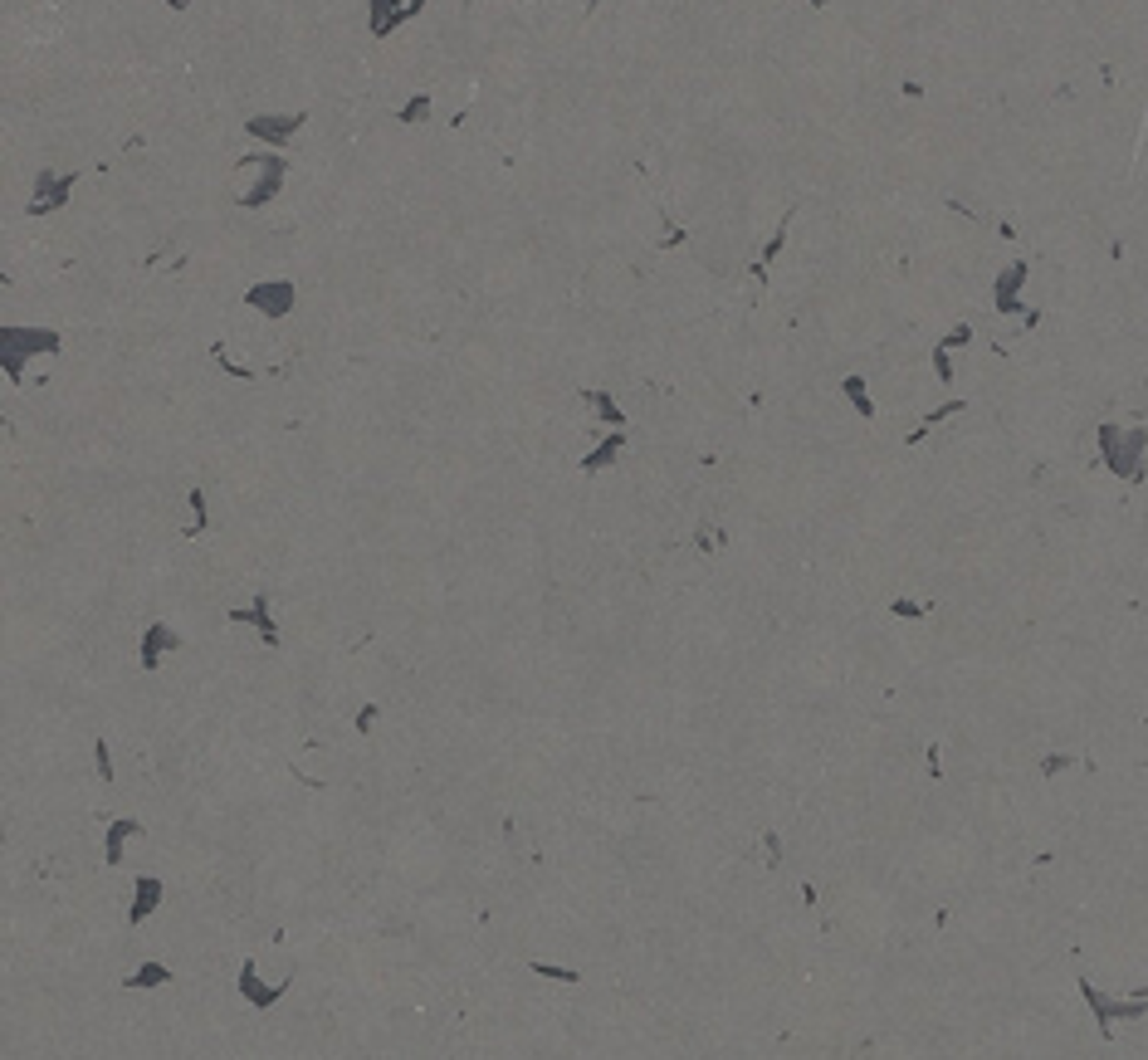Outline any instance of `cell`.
<instances>
[{
  "label": "cell",
  "mask_w": 1148,
  "mask_h": 1060,
  "mask_svg": "<svg viewBox=\"0 0 1148 1060\" xmlns=\"http://www.w3.org/2000/svg\"><path fill=\"white\" fill-rule=\"evenodd\" d=\"M235 176H255L245 191H235V201L245 211H259V206H269L274 196H279V186H284V176H288V162L279 152H245L235 162Z\"/></svg>",
  "instance_id": "6da1fadb"
},
{
  "label": "cell",
  "mask_w": 1148,
  "mask_h": 1060,
  "mask_svg": "<svg viewBox=\"0 0 1148 1060\" xmlns=\"http://www.w3.org/2000/svg\"><path fill=\"white\" fill-rule=\"evenodd\" d=\"M225 616H230V621L255 625V631H259V641L269 645V650H279V625H274V611H269V596H264V592H259L255 601H249L245 611H225Z\"/></svg>",
  "instance_id": "9c48e42d"
},
{
  "label": "cell",
  "mask_w": 1148,
  "mask_h": 1060,
  "mask_svg": "<svg viewBox=\"0 0 1148 1060\" xmlns=\"http://www.w3.org/2000/svg\"><path fill=\"white\" fill-rule=\"evenodd\" d=\"M787 230H792V211L782 215V220H777V230H772V239H767L763 249H757V259H753V279H757V284H767V264L782 255V245H787Z\"/></svg>",
  "instance_id": "4fadbf2b"
},
{
  "label": "cell",
  "mask_w": 1148,
  "mask_h": 1060,
  "mask_svg": "<svg viewBox=\"0 0 1148 1060\" xmlns=\"http://www.w3.org/2000/svg\"><path fill=\"white\" fill-rule=\"evenodd\" d=\"M176 645H181V631H176L172 621H147V631H142V655H137L142 670H156Z\"/></svg>",
  "instance_id": "52a82bcc"
},
{
  "label": "cell",
  "mask_w": 1148,
  "mask_h": 1060,
  "mask_svg": "<svg viewBox=\"0 0 1148 1060\" xmlns=\"http://www.w3.org/2000/svg\"><path fill=\"white\" fill-rule=\"evenodd\" d=\"M69 191H74V172H40L30 182V201H25V211L30 215H54V211H64L69 206Z\"/></svg>",
  "instance_id": "277c9868"
},
{
  "label": "cell",
  "mask_w": 1148,
  "mask_h": 1060,
  "mask_svg": "<svg viewBox=\"0 0 1148 1060\" xmlns=\"http://www.w3.org/2000/svg\"><path fill=\"white\" fill-rule=\"evenodd\" d=\"M841 391L855 401V411H861L865 420H875V401H870V387H865V377H841Z\"/></svg>",
  "instance_id": "2e32d148"
},
{
  "label": "cell",
  "mask_w": 1148,
  "mask_h": 1060,
  "mask_svg": "<svg viewBox=\"0 0 1148 1060\" xmlns=\"http://www.w3.org/2000/svg\"><path fill=\"white\" fill-rule=\"evenodd\" d=\"M156 905H162V879H137V895H132L127 919H132V924H142Z\"/></svg>",
  "instance_id": "5bb4252c"
},
{
  "label": "cell",
  "mask_w": 1148,
  "mask_h": 1060,
  "mask_svg": "<svg viewBox=\"0 0 1148 1060\" xmlns=\"http://www.w3.org/2000/svg\"><path fill=\"white\" fill-rule=\"evenodd\" d=\"M298 127H304V108H294V113H255V117H245V132H249V137H259V142H269V147H284Z\"/></svg>",
  "instance_id": "8992f818"
},
{
  "label": "cell",
  "mask_w": 1148,
  "mask_h": 1060,
  "mask_svg": "<svg viewBox=\"0 0 1148 1060\" xmlns=\"http://www.w3.org/2000/svg\"><path fill=\"white\" fill-rule=\"evenodd\" d=\"M1099 450H1105V464L1115 469L1119 479H1129V484H1139L1143 479V426H1115V420H1109V426H1099Z\"/></svg>",
  "instance_id": "3957f363"
},
{
  "label": "cell",
  "mask_w": 1148,
  "mask_h": 1060,
  "mask_svg": "<svg viewBox=\"0 0 1148 1060\" xmlns=\"http://www.w3.org/2000/svg\"><path fill=\"white\" fill-rule=\"evenodd\" d=\"M186 503H191V513H196V518H191V528H186V533L196 538V533H205V528H211V503H205V489H191V493H186Z\"/></svg>",
  "instance_id": "ac0fdd59"
},
{
  "label": "cell",
  "mask_w": 1148,
  "mask_h": 1060,
  "mask_svg": "<svg viewBox=\"0 0 1148 1060\" xmlns=\"http://www.w3.org/2000/svg\"><path fill=\"white\" fill-rule=\"evenodd\" d=\"M1026 274H1031V264L1026 259H1012L1007 269L997 274V284H993V304L1002 308V313H1021V284H1026Z\"/></svg>",
  "instance_id": "ba28073f"
},
{
  "label": "cell",
  "mask_w": 1148,
  "mask_h": 1060,
  "mask_svg": "<svg viewBox=\"0 0 1148 1060\" xmlns=\"http://www.w3.org/2000/svg\"><path fill=\"white\" fill-rule=\"evenodd\" d=\"M889 611H894V616H899V621H918V616H924V611H928V606H918L914 596H894V601H889Z\"/></svg>",
  "instance_id": "603a6c76"
},
{
  "label": "cell",
  "mask_w": 1148,
  "mask_h": 1060,
  "mask_svg": "<svg viewBox=\"0 0 1148 1060\" xmlns=\"http://www.w3.org/2000/svg\"><path fill=\"white\" fill-rule=\"evenodd\" d=\"M240 992L249 997L255 1007H269L274 997L284 992V987H269V982H259V972H255V962H245V972H240Z\"/></svg>",
  "instance_id": "9a60e30c"
},
{
  "label": "cell",
  "mask_w": 1148,
  "mask_h": 1060,
  "mask_svg": "<svg viewBox=\"0 0 1148 1060\" xmlns=\"http://www.w3.org/2000/svg\"><path fill=\"white\" fill-rule=\"evenodd\" d=\"M426 117H430V98H426V93H416V98H406V108L396 113V123L416 127V123H426Z\"/></svg>",
  "instance_id": "d6986e66"
},
{
  "label": "cell",
  "mask_w": 1148,
  "mask_h": 1060,
  "mask_svg": "<svg viewBox=\"0 0 1148 1060\" xmlns=\"http://www.w3.org/2000/svg\"><path fill=\"white\" fill-rule=\"evenodd\" d=\"M533 972H542V978H552V982H577V968H552V962H533Z\"/></svg>",
  "instance_id": "cb8c5ba5"
},
{
  "label": "cell",
  "mask_w": 1148,
  "mask_h": 1060,
  "mask_svg": "<svg viewBox=\"0 0 1148 1060\" xmlns=\"http://www.w3.org/2000/svg\"><path fill=\"white\" fill-rule=\"evenodd\" d=\"M928 362H934V371H938V381H953V357L944 352V347H934V352H928Z\"/></svg>",
  "instance_id": "d4e9b609"
},
{
  "label": "cell",
  "mask_w": 1148,
  "mask_h": 1060,
  "mask_svg": "<svg viewBox=\"0 0 1148 1060\" xmlns=\"http://www.w3.org/2000/svg\"><path fill=\"white\" fill-rule=\"evenodd\" d=\"M973 342V323H953L948 328V337H938L934 347H944V352H953V347H968Z\"/></svg>",
  "instance_id": "7402d4cb"
},
{
  "label": "cell",
  "mask_w": 1148,
  "mask_h": 1060,
  "mask_svg": "<svg viewBox=\"0 0 1148 1060\" xmlns=\"http://www.w3.org/2000/svg\"><path fill=\"white\" fill-rule=\"evenodd\" d=\"M410 15H420V0H372V10H367L372 34H391Z\"/></svg>",
  "instance_id": "30bf717a"
},
{
  "label": "cell",
  "mask_w": 1148,
  "mask_h": 1060,
  "mask_svg": "<svg viewBox=\"0 0 1148 1060\" xmlns=\"http://www.w3.org/2000/svg\"><path fill=\"white\" fill-rule=\"evenodd\" d=\"M294 298H298L294 279H264L245 294V304L255 313H264V318H288V313H294Z\"/></svg>",
  "instance_id": "5b68a950"
},
{
  "label": "cell",
  "mask_w": 1148,
  "mask_h": 1060,
  "mask_svg": "<svg viewBox=\"0 0 1148 1060\" xmlns=\"http://www.w3.org/2000/svg\"><path fill=\"white\" fill-rule=\"evenodd\" d=\"M137 830H142L137 821H113V826H108V860H113V865L123 860V840L137 836Z\"/></svg>",
  "instance_id": "e0dca14e"
},
{
  "label": "cell",
  "mask_w": 1148,
  "mask_h": 1060,
  "mask_svg": "<svg viewBox=\"0 0 1148 1060\" xmlns=\"http://www.w3.org/2000/svg\"><path fill=\"white\" fill-rule=\"evenodd\" d=\"M621 450H626V430H611V436L601 440L587 460H577V469H582V474H601V469H611L616 460H621Z\"/></svg>",
  "instance_id": "7c38bea8"
},
{
  "label": "cell",
  "mask_w": 1148,
  "mask_h": 1060,
  "mask_svg": "<svg viewBox=\"0 0 1148 1060\" xmlns=\"http://www.w3.org/2000/svg\"><path fill=\"white\" fill-rule=\"evenodd\" d=\"M211 357H215V362H221V367L230 371V377H240V381H255V371H249V367H240L235 357L225 352V342H215V347H211Z\"/></svg>",
  "instance_id": "44dd1931"
},
{
  "label": "cell",
  "mask_w": 1148,
  "mask_h": 1060,
  "mask_svg": "<svg viewBox=\"0 0 1148 1060\" xmlns=\"http://www.w3.org/2000/svg\"><path fill=\"white\" fill-rule=\"evenodd\" d=\"M162 982H172V972H166L162 962H147V968H137L127 978V987H162Z\"/></svg>",
  "instance_id": "ffe728a7"
},
{
  "label": "cell",
  "mask_w": 1148,
  "mask_h": 1060,
  "mask_svg": "<svg viewBox=\"0 0 1148 1060\" xmlns=\"http://www.w3.org/2000/svg\"><path fill=\"white\" fill-rule=\"evenodd\" d=\"M59 333L54 328H0V367L10 381L25 377L30 357H59Z\"/></svg>",
  "instance_id": "7a4b0ae2"
},
{
  "label": "cell",
  "mask_w": 1148,
  "mask_h": 1060,
  "mask_svg": "<svg viewBox=\"0 0 1148 1060\" xmlns=\"http://www.w3.org/2000/svg\"><path fill=\"white\" fill-rule=\"evenodd\" d=\"M577 401H582L587 411L601 420V426H616V430L626 426V411H621V401H616L611 391H601V387H587V391H577Z\"/></svg>",
  "instance_id": "8fae6325"
}]
</instances>
